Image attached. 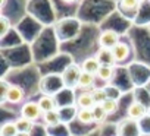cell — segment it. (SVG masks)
<instances>
[{"instance_id":"1","label":"cell","mask_w":150,"mask_h":136,"mask_svg":"<svg viewBox=\"0 0 150 136\" xmlns=\"http://www.w3.org/2000/svg\"><path fill=\"white\" fill-rule=\"evenodd\" d=\"M21 116L25 119H30L33 121H35L37 119H40L43 116V110L40 108V104L35 101H28L22 105L21 108Z\"/></svg>"},{"instance_id":"18","label":"cell","mask_w":150,"mask_h":136,"mask_svg":"<svg viewBox=\"0 0 150 136\" xmlns=\"http://www.w3.org/2000/svg\"><path fill=\"white\" fill-rule=\"evenodd\" d=\"M93 116H94V121H102V120L106 119L108 113L103 110V107H102L100 104H96V105L93 107Z\"/></svg>"},{"instance_id":"13","label":"cell","mask_w":150,"mask_h":136,"mask_svg":"<svg viewBox=\"0 0 150 136\" xmlns=\"http://www.w3.org/2000/svg\"><path fill=\"white\" fill-rule=\"evenodd\" d=\"M18 133L19 130L15 121H6L2 124V129H0V136H16Z\"/></svg>"},{"instance_id":"8","label":"cell","mask_w":150,"mask_h":136,"mask_svg":"<svg viewBox=\"0 0 150 136\" xmlns=\"http://www.w3.org/2000/svg\"><path fill=\"white\" fill-rule=\"evenodd\" d=\"M77 105H78V108H93L96 105L94 98H93V94L88 92V91L81 92L77 97Z\"/></svg>"},{"instance_id":"12","label":"cell","mask_w":150,"mask_h":136,"mask_svg":"<svg viewBox=\"0 0 150 136\" xmlns=\"http://www.w3.org/2000/svg\"><path fill=\"white\" fill-rule=\"evenodd\" d=\"M113 75H115V69H113V66H102L99 72H97V78L103 82H110L113 79Z\"/></svg>"},{"instance_id":"2","label":"cell","mask_w":150,"mask_h":136,"mask_svg":"<svg viewBox=\"0 0 150 136\" xmlns=\"http://www.w3.org/2000/svg\"><path fill=\"white\" fill-rule=\"evenodd\" d=\"M119 34L113 29H106L100 34L99 37V44H100V48H113L118 43H119Z\"/></svg>"},{"instance_id":"20","label":"cell","mask_w":150,"mask_h":136,"mask_svg":"<svg viewBox=\"0 0 150 136\" xmlns=\"http://www.w3.org/2000/svg\"><path fill=\"white\" fill-rule=\"evenodd\" d=\"M11 29V22L6 16H2L0 18V35L5 37L8 34V31Z\"/></svg>"},{"instance_id":"21","label":"cell","mask_w":150,"mask_h":136,"mask_svg":"<svg viewBox=\"0 0 150 136\" xmlns=\"http://www.w3.org/2000/svg\"><path fill=\"white\" fill-rule=\"evenodd\" d=\"M9 84H6L5 81H2V103L6 101V95H8V91H9Z\"/></svg>"},{"instance_id":"4","label":"cell","mask_w":150,"mask_h":136,"mask_svg":"<svg viewBox=\"0 0 150 136\" xmlns=\"http://www.w3.org/2000/svg\"><path fill=\"white\" fill-rule=\"evenodd\" d=\"M112 53H113V57L116 60V63H121V61H125L129 56V47L128 44L119 41L113 48H112Z\"/></svg>"},{"instance_id":"3","label":"cell","mask_w":150,"mask_h":136,"mask_svg":"<svg viewBox=\"0 0 150 136\" xmlns=\"http://www.w3.org/2000/svg\"><path fill=\"white\" fill-rule=\"evenodd\" d=\"M127 114L131 120H141L147 114V107L144 104L138 103V101H134V103L129 104V107L127 110Z\"/></svg>"},{"instance_id":"6","label":"cell","mask_w":150,"mask_h":136,"mask_svg":"<svg viewBox=\"0 0 150 136\" xmlns=\"http://www.w3.org/2000/svg\"><path fill=\"white\" fill-rule=\"evenodd\" d=\"M96 75H91L88 72H84L81 70L80 73V78H78V82H77V86L81 88V89H88V88H93L94 86V81H96Z\"/></svg>"},{"instance_id":"14","label":"cell","mask_w":150,"mask_h":136,"mask_svg":"<svg viewBox=\"0 0 150 136\" xmlns=\"http://www.w3.org/2000/svg\"><path fill=\"white\" fill-rule=\"evenodd\" d=\"M43 119H44V123H46V124L54 126V124H57V123L60 121V111L56 108V110L43 113Z\"/></svg>"},{"instance_id":"5","label":"cell","mask_w":150,"mask_h":136,"mask_svg":"<svg viewBox=\"0 0 150 136\" xmlns=\"http://www.w3.org/2000/svg\"><path fill=\"white\" fill-rule=\"evenodd\" d=\"M100 67H102V63H100L99 59L94 56V57H87V59L83 61L81 70L88 72V73H91V75H97V72H99Z\"/></svg>"},{"instance_id":"15","label":"cell","mask_w":150,"mask_h":136,"mask_svg":"<svg viewBox=\"0 0 150 136\" xmlns=\"http://www.w3.org/2000/svg\"><path fill=\"white\" fill-rule=\"evenodd\" d=\"M15 123H16V127H18V130L19 132H31L33 130V127H34V121L33 120H30V119H25V117H19V119H16L15 120Z\"/></svg>"},{"instance_id":"22","label":"cell","mask_w":150,"mask_h":136,"mask_svg":"<svg viewBox=\"0 0 150 136\" xmlns=\"http://www.w3.org/2000/svg\"><path fill=\"white\" fill-rule=\"evenodd\" d=\"M16 136H31V135H30L28 132H19V133H18Z\"/></svg>"},{"instance_id":"10","label":"cell","mask_w":150,"mask_h":136,"mask_svg":"<svg viewBox=\"0 0 150 136\" xmlns=\"http://www.w3.org/2000/svg\"><path fill=\"white\" fill-rule=\"evenodd\" d=\"M37 103L40 104V108L43 110V113L56 110V107H57V103H56L54 97H52V95H43Z\"/></svg>"},{"instance_id":"16","label":"cell","mask_w":150,"mask_h":136,"mask_svg":"<svg viewBox=\"0 0 150 136\" xmlns=\"http://www.w3.org/2000/svg\"><path fill=\"white\" fill-rule=\"evenodd\" d=\"M91 94H93V98H94L96 104H102L103 101H106L109 98L108 92H106V88H94L91 91Z\"/></svg>"},{"instance_id":"23","label":"cell","mask_w":150,"mask_h":136,"mask_svg":"<svg viewBox=\"0 0 150 136\" xmlns=\"http://www.w3.org/2000/svg\"><path fill=\"white\" fill-rule=\"evenodd\" d=\"M62 2H65V3H75L77 0H62Z\"/></svg>"},{"instance_id":"7","label":"cell","mask_w":150,"mask_h":136,"mask_svg":"<svg viewBox=\"0 0 150 136\" xmlns=\"http://www.w3.org/2000/svg\"><path fill=\"white\" fill-rule=\"evenodd\" d=\"M96 57L99 59V61L102 63V66H113L116 63L115 57H113V53L110 48H100L99 53L96 54Z\"/></svg>"},{"instance_id":"19","label":"cell","mask_w":150,"mask_h":136,"mask_svg":"<svg viewBox=\"0 0 150 136\" xmlns=\"http://www.w3.org/2000/svg\"><path fill=\"white\" fill-rule=\"evenodd\" d=\"M121 6L127 10H137L140 6V0H121Z\"/></svg>"},{"instance_id":"9","label":"cell","mask_w":150,"mask_h":136,"mask_svg":"<svg viewBox=\"0 0 150 136\" xmlns=\"http://www.w3.org/2000/svg\"><path fill=\"white\" fill-rule=\"evenodd\" d=\"M24 100V91L22 88H19L18 85H11L8 95H6V101L12 103V104H18Z\"/></svg>"},{"instance_id":"17","label":"cell","mask_w":150,"mask_h":136,"mask_svg":"<svg viewBox=\"0 0 150 136\" xmlns=\"http://www.w3.org/2000/svg\"><path fill=\"white\" fill-rule=\"evenodd\" d=\"M100 105H102L103 110L108 113V116H109V114H113V113L118 110V101H116L115 98H108V100L103 101Z\"/></svg>"},{"instance_id":"11","label":"cell","mask_w":150,"mask_h":136,"mask_svg":"<svg viewBox=\"0 0 150 136\" xmlns=\"http://www.w3.org/2000/svg\"><path fill=\"white\" fill-rule=\"evenodd\" d=\"M77 119L80 123L83 124H90L94 121V116H93V108H78L77 111Z\"/></svg>"}]
</instances>
